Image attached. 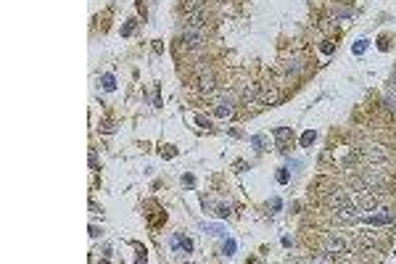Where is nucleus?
<instances>
[{
  "label": "nucleus",
  "mask_w": 396,
  "mask_h": 264,
  "mask_svg": "<svg viewBox=\"0 0 396 264\" xmlns=\"http://www.w3.org/2000/svg\"><path fill=\"white\" fill-rule=\"evenodd\" d=\"M211 235H222V228H217V224H209V228H206Z\"/></svg>",
  "instance_id": "obj_10"
},
{
  "label": "nucleus",
  "mask_w": 396,
  "mask_h": 264,
  "mask_svg": "<svg viewBox=\"0 0 396 264\" xmlns=\"http://www.w3.org/2000/svg\"><path fill=\"white\" fill-rule=\"evenodd\" d=\"M183 48L195 53L204 48V29H190V27H183Z\"/></svg>",
  "instance_id": "obj_2"
},
{
  "label": "nucleus",
  "mask_w": 396,
  "mask_h": 264,
  "mask_svg": "<svg viewBox=\"0 0 396 264\" xmlns=\"http://www.w3.org/2000/svg\"><path fill=\"white\" fill-rule=\"evenodd\" d=\"M322 249L338 259V254H354V251H359V238L357 235H349L344 230H333V233H325V238H322Z\"/></svg>",
  "instance_id": "obj_1"
},
{
  "label": "nucleus",
  "mask_w": 396,
  "mask_h": 264,
  "mask_svg": "<svg viewBox=\"0 0 396 264\" xmlns=\"http://www.w3.org/2000/svg\"><path fill=\"white\" fill-rule=\"evenodd\" d=\"M232 251H235V243H232V240L225 243V254H232Z\"/></svg>",
  "instance_id": "obj_12"
},
{
  "label": "nucleus",
  "mask_w": 396,
  "mask_h": 264,
  "mask_svg": "<svg viewBox=\"0 0 396 264\" xmlns=\"http://www.w3.org/2000/svg\"><path fill=\"white\" fill-rule=\"evenodd\" d=\"M283 101V92H280V87L275 85V82H264V85H259V103H264V106H275V103H280Z\"/></svg>",
  "instance_id": "obj_3"
},
{
  "label": "nucleus",
  "mask_w": 396,
  "mask_h": 264,
  "mask_svg": "<svg viewBox=\"0 0 396 264\" xmlns=\"http://www.w3.org/2000/svg\"><path fill=\"white\" fill-rule=\"evenodd\" d=\"M217 117H232V106H230V101H222L220 106H217V111H214Z\"/></svg>",
  "instance_id": "obj_7"
},
{
  "label": "nucleus",
  "mask_w": 396,
  "mask_h": 264,
  "mask_svg": "<svg viewBox=\"0 0 396 264\" xmlns=\"http://www.w3.org/2000/svg\"><path fill=\"white\" fill-rule=\"evenodd\" d=\"M132 27H135L132 22H130V24H124V29H122V34H130V32H132Z\"/></svg>",
  "instance_id": "obj_14"
},
{
  "label": "nucleus",
  "mask_w": 396,
  "mask_h": 264,
  "mask_svg": "<svg viewBox=\"0 0 396 264\" xmlns=\"http://www.w3.org/2000/svg\"><path fill=\"white\" fill-rule=\"evenodd\" d=\"M314 140V132H307V135H304V145H309Z\"/></svg>",
  "instance_id": "obj_13"
},
{
  "label": "nucleus",
  "mask_w": 396,
  "mask_h": 264,
  "mask_svg": "<svg viewBox=\"0 0 396 264\" xmlns=\"http://www.w3.org/2000/svg\"><path fill=\"white\" fill-rule=\"evenodd\" d=\"M283 71H285V77L299 80L301 74L307 71V59H301V55H291V59L283 64Z\"/></svg>",
  "instance_id": "obj_4"
},
{
  "label": "nucleus",
  "mask_w": 396,
  "mask_h": 264,
  "mask_svg": "<svg viewBox=\"0 0 396 264\" xmlns=\"http://www.w3.org/2000/svg\"><path fill=\"white\" fill-rule=\"evenodd\" d=\"M90 166H93V169H98V156H95V150H93V154H90Z\"/></svg>",
  "instance_id": "obj_11"
},
{
  "label": "nucleus",
  "mask_w": 396,
  "mask_h": 264,
  "mask_svg": "<svg viewBox=\"0 0 396 264\" xmlns=\"http://www.w3.org/2000/svg\"><path fill=\"white\" fill-rule=\"evenodd\" d=\"M103 87L106 90H114V77H111V74H106V77H103Z\"/></svg>",
  "instance_id": "obj_9"
},
{
  "label": "nucleus",
  "mask_w": 396,
  "mask_h": 264,
  "mask_svg": "<svg viewBox=\"0 0 396 264\" xmlns=\"http://www.w3.org/2000/svg\"><path fill=\"white\" fill-rule=\"evenodd\" d=\"M333 13H335V16H341V18H349L354 11H351V8H341V6H333Z\"/></svg>",
  "instance_id": "obj_8"
},
{
  "label": "nucleus",
  "mask_w": 396,
  "mask_h": 264,
  "mask_svg": "<svg viewBox=\"0 0 396 264\" xmlns=\"http://www.w3.org/2000/svg\"><path fill=\"white\" fill-rule=\"evenodd\" d=\"M198 87H201L204 92H214V87H217V85H214V74L209 69L201 71V77H198Z\"/></svg>",
  "instance_id": "obj_6"
},
{
  "label": "nucleus",
  "mask_w": 396,
  "mask_h": 264,
  "mask_svg": "<svg viewBox=\"0 0 396 264\" xmlns=\"http://www.w3.org/2000/svg\"><path fill=\"white\" fill-rule=\"evenodd\" d=\"M185 27H190V29H206V11H190V13H185Z\"/></svg>",
  "instance_id": "obj_5"
}]
</instances>
